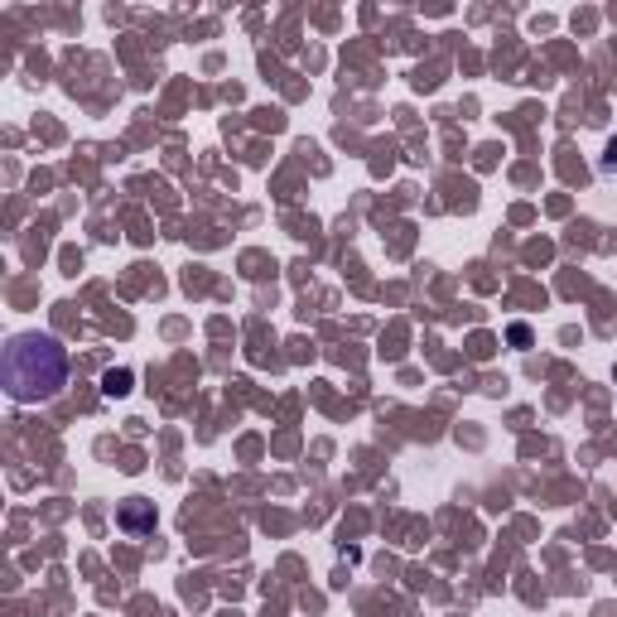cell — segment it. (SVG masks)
Returning a JSON list of instances; mask_svg holds the SVG:
<instances>
[{
	"mask_svg": "<svg viewBox=\"0 0 617 617\" xmlns=\"http://www.w3.org/2000/svg\"><path fill=\"white\" fill-rule=\"evenodd\" d=\"M0 376H5L10 401L20 405L54 401L68 386V352H63L54 333H15L5 343V357H0Z\"/></svg>",
	"mask_w": 617,
	"mask_h": 617,
	"instance_id": "6da1fadb",
	"label": "cell"
},
{
	"mask_svg": "<svg viewBox=\"0 0 617 617\" xmlns=\"http://www.w3.org/2000/svg\"><path fill=\"white\" fill-rule=\"evenodd\" d=\"M116 526H121L126 536H150V531H155V502H145V497L121 502V511H116Z\"/></svg>",
	"mask_w": 617,
	"mask_h": 617,
	"instance_id": "7a4b0ae2",
	"label": "cell"
},
{
	"mask_svg": "<svg viewBox=\"0 0 617 617\" xmlns=\"http://www.w3.org/2000/svg\"><path fill=\"white\" fill-rule=\"evenodd\" d=\"M102 391H107V396H126V391H131V372H107L102 376Z\"/></svg>",
	"mask_w": 617,
	"mask_h": 617,
	"instance_id": "3957f363",
	"label": "cell"
},
{
	"mask_svg": "<svg viewBox=\"0 0 617 617\" xmlns=\"http://www.w3.org/2000/svg\"><path fill=\"white\" fill-rule=\"evenodd\" d=\"M511 343L526 348V343H531V328H526V323H511Z\"/></svg>",
	"mask_w": 617,
	"mask_h": 617,
	"instance_id": "277c9868",
	"label": "cell"
}]
</instances>
